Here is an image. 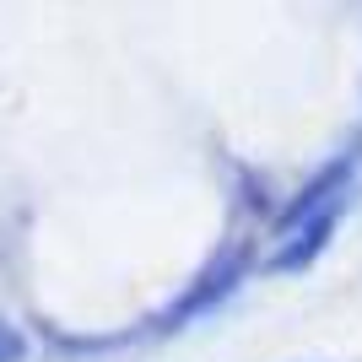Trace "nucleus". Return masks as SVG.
<instances>
[{
	"label": "nucleus",
	"mask_w": 362,
	"mask_h": 362,
	"mask_svg": "<svg viewBox=\"0 0 362 362\" xmlns=\"http://www.w3.org/2000/svg\"><path fill=\"white\" fill-rule=\"evenodd\" d=\"M351 173H357V151H346V157L325 163L314 179H308L298 195L287 200V211H281V233H292V227H303V222H314V216H341V206H346V195H351Z\"/></svg>",
	"instance_id": "f257e3e1"
},
{
	"label": "nucleus",
	"mask_w": 362,
	"mask_h": 362,
	"mask_svg": "<svg viewBox=\"0 0 362 362\" xmlns=\"http://www.w3.org/2000/svg\"><path fill=\"white\" fill-rule=\"evenodd\" d=\"M243 265H249V255H243V249H227V255H216L211 265H206V271L195 276V287L184 292V298L173 303V308H168V314L157 319V325H163V330H179V325H189V319L211 314L216 303H222L227 292H233V287L243 281Z\"/></svg>",
	"instance_id": "f03ea898"
},
{
	"label": "nucleus",
	"mask_w": 362,
	"mask_h": 362,
	"mask_svg": "<svg viewBox=\"0 0 362 362\" xmlns=\"http://www.w3.org/2000/svg\"><path fill=\"white\" fill-rule=\"evenodd\" d=\"M22 357H28V341H22V330L0 319V362H22Z\"/></svg>",
	"instance_id": "7ed1b4c3"
}]
</instances>
